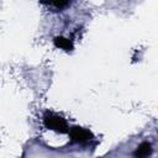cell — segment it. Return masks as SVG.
I'll list each match as a JSON object with an SVG mask.
<instances>
[{"mask_svg": "<svg viewBox=\"0 0 158 158\" xmlns=\"http://www.w3.org/2000/svg\"><path fill=\"white\" fill-rule=\"evenodd\" d=\"M43 125L48 130H53V131L59 132V133H65L69 131L65 120L62 116H58L57 114H53V112H46L44 114Z\"/></svg>", "mask_w": 158, "mask_h": 158, "instance_id": "obj_1", "label": "cell"}, {"mask_svg": "<svg viewBox=\"0 0 158 158\" xmlns=\"http://www.w3.org/2000/svg\"><path fill=\"white\" fill-rule=\"evenodd\" d=\"M69 136H70L72 141L77 142V143H85V142H88L93 138V135H91L90 131H88L85 128H81V127H78V126L70 128Z\"/></svg>", "mask_w": 158, "mask_h": 158, "instance_id": "obj_2", "label": "cell"}, {"mask_svg": "<svg viewBox=\"0 0 158 158\" xmlns=\"http://www.w3.org/2000/svg\"><path fill=\"white\" fill-rule=\"evenodd\" d=\"M53 43H54V46H56L57 48L64 49V51H67V52H69V51L73 49V43H72V41L68 40V38H64V37H62V36L56 37V38L53 40Z\"/></svg>", "mask_w": 158, "mask_h": 158, "instance_id": "obj_3", "label": "cell"}, {"mask_svg": "<svg viewBox=\"0 0 158 158\" xmlns=\"http://www.w3.org/2000/svg\"><path fill=\"white\" fill-rule=\"evenodd\" d=\"M151 151H152L151 149V144L148 142H143V143H141L138 146L137 151L135 152V156H137V157H146V156H148L151 153Z\"/></svg>", "mask_w": 158, "mask_h": 158, "instance_id": "obj_4", "label": "cell"}, {"mask_svg": "<svg viewBox=\"0 0 158 158\" xmlns=\"http://www.w3.org/2000/svg\"><path fill=\"white\" fill-rule=\"evenodd\" d=\"M69 2V0H52V4L56 6V7H64Z\"/></svg>", "mask_w": 158, "mask_h": 158, "instance_id": "obj_5", "label": "cell"}]
</instances>
